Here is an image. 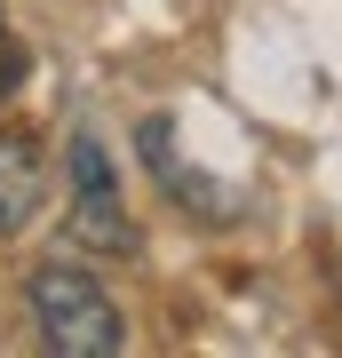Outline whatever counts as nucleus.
I'll list each match as a JSON object with an SVG mask.
<instances>
[{
	"label": "nucleus",
	"mask_w": 342,
	"mask_h": 358,
	"mask_svg": "<svg viewBox=\"0 0 342 358\" xmlns=\"http://www.w3.org/2000/svg\"><path fill=\"white\" fill-rule=\"evenodd\" d=\"M24 294H32V327H40V343H48L56 358H112V350L127 343L112 294H104L80 263H40Z\"/></svg>",
	"instance_id": "nucleus-1"
},
{
	"label": "nucleus",
	"mask_w": 342,
	"mask_h": 358,
	"mask_svg": "<svg viewBox=\"0 0 342 358\" xmlns=\"http://www.w3.org/2000/svg\"><path fill=\"white\" fill-rule=\"evenodd\" d=\"M40 192H48V159H40V143L24 128H0V239L40 215Z\"/></svg>",
	"instance_id": "nucleus-2"
},
{
	"label": "nucleus",
	"mask_w": 342,
	"mask_h": 358,
	"mask_svg": "<svg viewBox=\"0 0 342 358\" xmlns=\"http://www.w3.org/2000/svg\"><path fill=\"white\" fill-rule=\"evenodd\" d=\"M72 239L96 247V255H136V223H127L112 183L104 192H72Z\"/></svg>",
	"instance_id": "nucleus-3"
},
{
	"label": "nucleus",
	"mask_w": 342,
	"mask_h": 358,
	"mask_svg": "<svg viewBox=\"0 0 342 358\" xmlns=\"http://www.w3.org/2000/svg\"><path fill=\"white\" fill-rule=\"evenodd\" d=\"M112 183V159H104L96 136H72V192H104Z\"/></svg>",
	"instance_id": "nucleus-4"
},
{
	"label": "nucleus",
	"mask_w": 342,
	"mask_h": 358,
	"mask_svg": "<svg viewBox=\"0 0 342 358\" xmlns=\"http://www.w3.org/2000/svg\"><path fill=\"white\" fill-rule=\"evenodd\" d=\"M24 88V40H16V24L0 16V96H16Z\"/></svg>",
	"instance_id": "nucleus-5"
},
{
	"label": "nucleus",
	"mask_w": 342,
	"mask_h": 358,
	"mask_svg": "<svg viewBox=\"0 0 342 358\" xmlns=\"http://www.w3.org/2000/svg\"><path fill=\"white\" fill-rule=\"evenodd\" d=\"M334 279H342V263H334Z\"/></svg>",
	"instance_id": "nucleus-6"
}]
</instances>
